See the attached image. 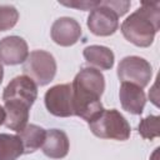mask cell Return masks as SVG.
Returning a JSON list of instances; mask_svg holds the SVG:
<instances>
[{
  "instance_id": "1",
  "label": "cell",
  "mask_w": 160,
  "mask_h": 160,
  "mask_svg": "<svg viewBox=\"0 0 160 160\" xmlns=\"http://www.w3.org/2000/svg\"><path fill=\"white\" fill-rule=\"evenodd\" d=\"M74 115L91 122L104 110L100 98L105 90V78L95 68H82L71 82Z\"/></svg>"
},
{
  "instance_id": "2",
  "label": "cell",
  "mask_w": 160,
  "mask_h": 160,
  "mask_svg": "<svg viewBox=\"0 0 160 160\" xmlns=\"http://www.w3.org/2000/svg\"><path fill=\"white\" fill-rule=\"evenodd\" d=\"M160 28V4L142 2L141 6L130 14L121 24L124 38L139 48H148Z\"/></svg>"
},
{
  "instance_id": "3",
  "label": "cell",
  "mask_w": 160,
  "mask_h": 160,
  "mask_svg": "<svg viewBox=\"0 0 160 160\" xmlns=\"http://www.w3.org/2000/svg\"><path fill=\"white\" fill-rule=\"evenodd\" d=\"M89 128L91 132L100 139H112L119 141L128 140L131 132L128 120L116 109H104L96 119L89 122Z\"/></svg>"
},
{
  "instance_id": "4",
  "label": "cell",
  "mask_w": 160,
  "mask_h": 160,
  "mask_svg": "<svg viewBox=\"0 0 160 160\" xmlns=\"http://www.w3.org/2000/svg\"><path fill=\"white\" fill-rule=\"evenodd\" d=\"M22 71L34 80L36 85L44 86L54 80L56 74V60L45 50H34L22 64Z\"/></svg>"
},
{
  "instance_id": "5",
  "label": "cell",
  "mask_w": 160,
  "mask_h": 160,
  "mask_svg": "<svg viewBox=\"0 0 160 160\" xmlns=\"http://www.w3.org/2000/svg\"><path fill=\"white\" fill-rule=\"evenodd\" d=\"M152 68L148 60L140 56H126L118 66V78L121 82L134 84L144 89L151 80Z\"/></svg>"
},
{
  "instance_id": "6",
  "label": "cell",
  "mask_w": 160,
  "mask_h": 160,
  "mask_svg": "<svg viewBox=\"0 0 160 160\" xmlns=\"http://www.w3.org/2000/svg\"><path fill=\"white\" fill-rule=\"evenodd\" d=\"M88 28L96 36H110L119 29V15L106 4L100 1L88 16Z\"/></svg>"
},
{
  "instance_id": "7",
  "label": "cell",
  "mask_w": 160,
  "mask_h": 160,
  "mask_svg": "<svg viewBox=\"0 0 160 160\" xmlns=\"http://www.w3.org/2000/svg\"><path fill=\"white\" fill-rule=\"evenodd\" d=\"M38 98V85L26 75L14 78L4 89V102H19L31 108Z\"/></svg>"
},
{
  "instance_id": "8",
  "label": "cell",
  "mask_w": 160,
  "mask_h": 160,
  "mask_svg": "<svg viewBox=\"0 0 160 160\" xmlns=\"http://www.w3.org/2000/svg\"><path fill=\"white\" fill-rule=\"evenodd\" d=\"M48 111L58 118H69L74 115L71 84H59L50 88L44 96Z\"/></svg>"
},
{
  "instance_id": "9",
  "label": "cell",
  "mask_w": 160,
  "mask_h": 160,
  "mask_svg": "<svg viewBox=\"0 0 160 160\" xmlns=\"http://www.w3.org/2000/svg\"><path fill=\"white\" fill-rule=\"evenodd\" d=\"M51 39L60 46H71L81 36V26L72 18H59L54 21L50 30Z\"/></svg>"
},
{
  "instance_id": "10",
  "label": "cell",
  "mask_w": 160,
  "mask_h": 160,
  "mask_svg": "<svg viewBox=\"0 0 160 160\" xmlns=\"http://www.w3.org/2000/svg\"><path fill=\"white\" fill-rule=\"evenodd\" d=\"M28 56V42L22 38L11 35L0 40V62L5 65L24 64Z\"/></svg>"
},
{
  "instance_id": "11",
  "label": "cell",
  "mask_w": 160,
  "mask_h": 160,
  "mask_svg": "<svg viewBox=\"0 0 160 160\" xmlns=\"http://www.w3.org/2000/svg\"><path fill=\"white\" fill-rule=\"evenodd\" d=\"M119 98L120 104L124 110L132 115H140L144 110L146 96L141 88L129 84V82H121L120 90H119Z\"/></svg>"
},
{
  "instance_id": "12",
  "label": "cell",
  "mask_w": 160,
  "mask_h": 160,
  "mask_svg": "<svg viewBox=\"0 0 160 160\" xmlns=\"http://www.w3.org/2000/svg\"><path fill=\"white\" fill-rule=\"evenodd\" d=\"M70 148L66 132L59 129L46 130L45 140L41 146L42 152L50 159H62L68 155Z\"/></svg>"
},
{
  "instance_id": "13",
  "label": "cell",
  "mask_w": 160,
  "mask_h": 160,
  "mask_svg": "<svg viewBox=\"0 0 160 160\" xmlns=\"http://www.w3.org/2000/svg\"><path fill=\"white\" fill-rule=\"evenodd\" d=\"M86 62L100 70H110L114 66L115 56L114 52L102 45H90L82 51Z\"/></svg>"
},
{
  "instance_id": "14",
  "label": "cell",
  "mask_w": 160,
  "mask_h": 160,
  "mask_svg": "<svg viewBox=\"0 0 160 160\" xmlns=\"http://www.w3.org/2000/svg\"><path fill=\"white\" fill-rule=\"evenodd\" d=\"M5 110V126L16 132L28 125L30 108L18 102H4Z\"/></svg>"
},
{
  "instance_id": "15",
  "label": "cell",
  "mask_w": 160,
  "mask_h": 160,
  "mask_svg": "<svg viewBox=\"0 0 160 160\" xmlns=\"http://www.w3.org/2000/svg\"><path fill=\"white\" fill-rule=\"evenodd\" d=\"M46 130L35 124H28L22 130L18 131V136L22 144L24 154H30L40 149L44 144Z\"/></svg>"
},
{
  "instance_id": "16",
  "label": "cell",
  "mask_w": 160,
  "mask_h": 160,
  "mask_svg": "<svg viewBox=\"0 0 160 160\" xmlns=\"http://www.w3.org/2000/svg\"><path fill=\"white\" fill-rule=\"evenodd\" d=\"M22 154V144L18 135L0 132V160H16Z\"/></svg>"
},
{
  "instance_id": "17",
  "label": "cell",
  "mask_w": 160,
  "mask_h": 160,
  "mask_svg": "<svg viewBox=\"0 0 160 160\" xmlns=\"http://www.w3.org/2000/svg\"><path fill=\"white\" fill-rule=\"evenodd\" d=\"M159 120H160V118L158 115H149V116L141 119V121L139 124V128H138L139 134L144 139H149V140H152V139L158 138L160 135Z\"/></svg>"
},
{
  "instance_id": "18",
  "label": "cell",
  "mask_w": 160,
  "mask_h": 160,
  "mask_svg": "<svg viewBox=\"0 0 160 160\" xmlns=\"http://www.w3.org/2000/svg\"><path fill=\"white\" fill-rule=\"evenodd\" d=\"M19 12L12 5H0V31L10 30L16 25Z\"/></svg>"
},
{
  "instance_id": "19",
  "label": "cell",
  "mask_w": 160,
  "mask_h": 160,
  "mask_svg": "<svg viewBox=\"0 0 160 160\" xmlns=\"http://www.w3.org/2000/svg\"><path fill=\"white\" fill-rule=\"evenodd\" d=\"M61 5L69 6V8H75L79 10H92L99 5L100 1H89V0H72V1H59Z\"/></svg>"
},
{
  "instance_id": "20",
  "label": "cell",
  "mask_w": 160,
  "mask_h": 160,
  "mask_svg": "<svg viewBox=\"0 0 160 160\" xmlns=\"http://www.w3.org/2000/svg\"><path fill=\"white\" fill-rule=\"evenodd\" d=\"M106 4L120 16H122L130 8V1H119V0H106Z\"/></svg>"
},
{
  "instance_id": "21",
  "label": "cell",
  "mask_w": 160,
  "mask_h": 160,
  "mask_svg": "<svg viewBox=\"0 0 160 160\" xmlns=\"http://www.w3.org/2000/svg\"><path fill=\"white\" fill-rule=\"evenodd\" d=\"M4 122H5V110H4V108L0 105V126H1Z\"/></svg>"
},
{
  "instance_id": "22",
  "label": "cell",
  "mask_w": 160,
  "mask_h": 160,
  "mask_svg": "<svg viewBox=\"0 0 160 160\" xmlns=\"http://www.w3.org/2000/svg\"><path fill=\"white\" fill-rule=\"evenodd\" d=\"M2 78H4V68H2V65H1V62H0V84H1V81H2Z\"/></svg>"
}]
</instances>
